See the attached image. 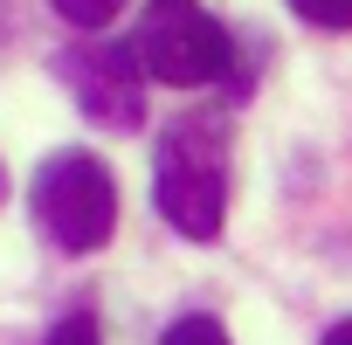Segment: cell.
<instances>
[{
    "label": "cell",
    "instance_id": "cell-3",
    "mask_svg": "<svg viewBox=\"0 0 352 345\" xmlns=\"http://www.w3.org/2000/svg\"><path fill=\"white\" fill-rule=\"evenodd\" d=\"M35 221H42L49 242L69 249V256L104 249L111 228H118V180L104 172V159H90V152H56V159L35 172Z\"/></svg>",
    "mask_w": 352,
    "mask_h": 345
},
{
    "label": "cell",
    "instance_id": "cell-8",
    "mask_svg": "<svg viewBox=\"0 0 352 345\" xmlns=\"http://www.w3.org/2000/svg\"><path fill=\"white\" fill-rule=\"evenodd\" d=\"M49 345H104V331H97L90 311H76V318H63V324L49 331Z\"/></svg>",
    "mask_w": 352,
    "mask_h": 345
},
{
    "label": "cell",
    "instance_id": "cell-4",
    "mask_svg": "<svg viewBox=\"0 0 352 345\" xmlns=\"http://www.w3.org/2000/svg\"><path fill=\"white\" fill-rule=\"evenodd\" d=\"M56 76L76 90V104L97 118V124H111V131H131L138 118H145V69H138V56H131V42H76L63 63H56Z\"/></svg>",
    "mask_w": 352,
    "mask_h": 345
},
{
    "label": "cell",
    "instance_id": "cell-5",
    "mask_svg": "<svg viewBox=\"0 0 352 345\" xmlns=\"http://www.w3.org/2000/svg\"><path fill=\"white\" fill-rule=\"evenodd\" d=\"M118 8H124V0H56V14H63L69 28H104Z\"/></svg>",
    "mask_w": 352,
    "mask_h": 345
},
{
    "label": "cell",
    "instance_id": "cell-6",
    "mask_svg": "<svg viewBox=\"0 0 352 345\" xmlns=\"http://www.w3.org/2000/svg\"><path fill=\"white\" fill-rule=\"evenodd\" d=\"M311 28H352V0H290Z\"/></svg>",
    "mask_w": 352,
    "mask_h": 345
},
{
    "label": "cell",
    "instance_id": "cell-2",
    "mask_svg": "<svg viewBox=\"0 0 352 345\" xmlns=\"http://www.w3.org/2000/svg\"><path fill=\"white\" fill-rule=\"evenodd\" d=\"M131 56H138L145 76H159L173 90H201V83L228 76L235 42H228V28L208 8H194V0H152V14L131 35Z\"/></svg>",
    "mask_w": 352,
    "mask_h": 345
},
{
    "label": "cell",
    "instance_id": "cell-7",
    "mask_svg": "<svg viewBox=\"0 0 352 345\" xmlns=\"http://www.w3.org/2000/svg\"><path fill=\"white\" fill-rule=\"evenodd\" d=\"M166 345H228V331L214 318H180V324L166 331Z\"/></svg>",
    "mask_w": 352,
    "mask_h": 345
},
{
    "label": "cell",
    "instance_id": "cell-9",
    "mask_svg": "<svg viewBox=\"0 0 352 345\" xmlns=\"http://www.w3.org/2000/svg\"><path fill=\"white\" fill-rule=\"evenodd\" d=\"M324 345H352V318H338V324L324 331Z\"/></svg>",
    "mask_w": 352,
    "mask_h": 345
},
{
    "label": "cell",
    "instance_id": "cell-1",
    "mask_svg": "<svg viewBox=\"0 0 352 345\" xmlns=\"http://www.w3.org/2000/svg\"><path fill=\"white\" fill-rule=\"evenodd\" d=\"M152 194H159V214L187 242L221 235V221H228V138H221L214 118H180L166 131Z\"/></svg>",
    "mask_w": 352,
    "mask_h": 345
}]
</instances>
